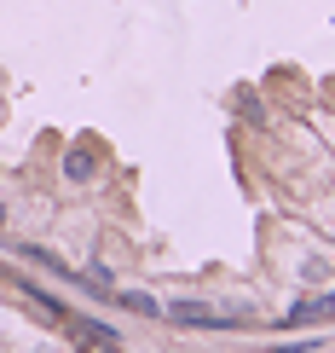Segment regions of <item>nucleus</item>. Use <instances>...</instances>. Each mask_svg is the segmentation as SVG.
Here are the masks:
<instances>
[{"instance_id":"2","label":"nucleus","mask_w":335,"mask_h":353,"mask_svg":"<svg viewBox=\"0 0 335 353\" xmlns=\"http://www.w3.org/2000/svg\"><path fill=\"white\" fill-rule=\"evenodd\" d=\"M312 319H335V290H329V296H312V301H301L295 313L283 319V325H312Z\"/></svg>"},{"instance_id":"5","label":"nucleus","mask_w":335,"mask_h":353,"mask_svg":"<svg viewBox=\"0 0 335 353\" xmlns=\"http://www.w3.org/2000/svg\"><path fill=\"white\" fill-rule=\"evenodd\" d=\"M0 226H6V203H0Z\"/></svg>"},{"instance_id":"4","label":"nucleus","mask_w":335,"mask_h":353,"mask_svg":"<svg viewBox=\"0 0 335 353\" xmlns=\"http://www.w3.org/2000/svg\"><path fill=\"white\" fill-rule=\"evenodd\" d=\"M237 105H243V116H255V122H260V116H266V105H260L255 93H237Z\"/></svg>"},{"instance_id":"1","label":"nucleus","mask_w":335,"mask_h":353,"mask_svg":"<svg viewBox=\"0 0 335 353\" xmlns=\"http://www.w3.org/2000/svg\"><path fill=\"white\" fill-rule=\"evenodd\" d=\"M69 336H76V342H87V347L116 353V330H110V325H93V319H69Z\"/></svg>"},{"instance_id":"3","label":"nucleus","mask_w":335,"mask_h":353,"mask_svg":"<svg viewBox=\"0 0 335 353\" xmlns=\"http://www.w3.org/2000/svg\"><path fill=\"white\" fill-rule=\"evenodd\" d=\"M64 174H69V180H93V157H87V151H69V157H64Z\"/></svg>"}]
</instances>
